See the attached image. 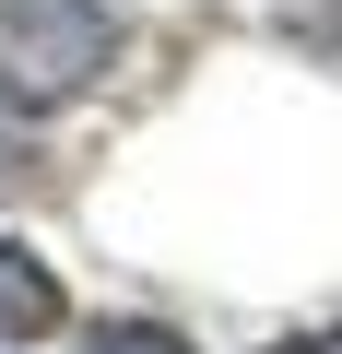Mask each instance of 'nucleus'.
Instances as JSON below:
<instances>
[{"mask_svg": "<svg viewBox=\"0 0 342 354\" xmlns=\"http://www.w3.org/2000/svg\"><path fill=\"white\" fill-rule=\"evenodd\" d=\"M83 354H201L178 319H83Z\"/></svg>", "mask_w": 342, "mask_h": 354, "instance_id": "obj_4", "label": "nucleus"}, {"mask_svg": "<svg viewBox=\"0 0 342 354\" xmlns=\"http://www.w3.org/2000/svg\"><path fill=\"white\" fill-rule=\"evenodd\" d=\"M48 189H59V153L36 142L24 106H0V213H12V201H48Z\"/></svg>", "mask_w": 342, "mask_h": 354, "instance_id": "obj_3", "label": "nucleus"}, {"mask_svg": "<svg viewBox=\"0 0 342 354\" xmlns=\"http://www.w3.org/2000/svg\"><path fill=\"white\" fill-rule=\"evenodd\" d=\"M260 354H342V319H307V330H283V342H260Z\"/></svg>", "mask_w": 342, "mask_h": 354, "instance_id": "obj_5", "label": "nucleus"}, {"mask_svg": "<svg viewBox=\"0 0 342 354\" xmlns=\"http://www.w3.org/2000/svg\"><path fill=\"white\" fill-rule=\"evenodd\" d=\"M118 0H0V106L59 118L118 71Z\"/></svg>", "mask_w": 342, "mask_h": 354, "instance_id": "obj_1", "label": "nucleus"}, {"mask_svg": "<svg viewBox=\"0 0 342 354\" xmlns=\"http://www.w3.org/2000/svg\"><path fill=\"white\" fill-rule=\"evenodd\" d=\"M59 330H71V283H59V260L24 248V236H0V354L59 342Z\"/></svg>", "mask_w": 342, "mask_h": 354, "instance_id": "obj_2", "label": "nucleus"}]
</instances>
